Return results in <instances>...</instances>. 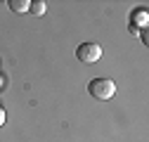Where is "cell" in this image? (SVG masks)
Masks as SVG:
<instances>
[{"label": "cell", "instance_id": "6da1fadb", "mask_svg": "<svg viewBox=\"0 0 149 142\" xmlns=\"http://www.w3.org/2000/svg\"><path fill=\"white\" fill-rule=\"evenodd\" d=\"M88 93L95 97V100H111L116 95V83L109 81V78H92L88 83Z\"/></svg>", "mask_w": 149, "mask_h": 142}, {"label": "cell", "instance_id": "277c9868", "mask_svg": "<svg viewBox=\"0 0 149 142\" xmlns=\"http://www.w3.org/2000/svg\"><path fill=\"white\" fill-rule=\"evenodd\" d=\"M10 10L12 12H17V14H22V12H29V7H31V3L29 0H10Z\"/></svg>", "mask_w": 149, "mask_h": 142}, {"label": "cell", "instance_id": "ba28073f", "mask_svg": "<svg viewBox=\"0 0 149 142\" xmlns=\"http://www.w3.org/2000/svg\"><path fill=\"white\" fill-rule=\"evenodd\" d=\"M0 81H3V78H0Z\"/></svg>", "mask_w": 149, "mask_h": 142}, {"label": "cell", "instance_id": "7a4b0ae2", "mask_svg": "<svg viewBox=\"0 0 149 142\" xmlns=\"http://www.w3.org/2000/svg\"><path fill=\"white\" fill-rule=\"evenodd\" d=\"M76 57H78V62H83V64H95V62H100V57H102V47H100L97 43H81V45L76 47Z\"/></svg>", "mask_w": 149, "mask_h": 142}, {"label": "cell", "instance_id": "3957f363", "mask_svg": "<svg viewBox=\"0 0 149 142\" xmlns=\"http://www.w3.org/2000/svg\"><path fill=\"white\" fill-rule=\"evenodd\" d=\"M130 22L144 29V26H147V22H149V14H147V10H144V7H140V10H133V12H130Z\"/></svg>", "mask_w": 149, "mask_h": 142}, {"label": "cell", "instance_id": "8992f818", "mask_svg": "<svg viewBox=\"0 0 149 142\" xmlns=\"http://www.w3.org/2000/svg\"><path fill=\"white\" fill-rule=\"evenodd\" d=\"M142 43H144V45L149 43V36H147V29H142Z\"/></svg>", "mask_w": 149, "mask_h": 142}, {"label": "cell", "instance_id": "52a82bcc", "mask_svg": "<svg viewBox=\"0 0 149 142\" xmlns=\"http://www.w3.org/2000/svg\"><path fill=\"white\" fill-rule=\"evenodd\" d=\"M3 123H5V111L0 109V126H3Z\"/></svg>", "mask_w": 149, "mask_h": 142}, {"label": "cell", "instance_id": "5b68a950", "mask_svg": "<svg viewBox=\"0 0 149 142\" xmlns=\"http://www.w3.org/2000/svg\"><path fill=\"white\" fill-rule=\"evenodd\" d=\"M45 10H47V5L43 3V0H36V3H31V7H29V12H31V14H36V17L45 14Z\"/></svg>", "mask_w": 149, "mask_h": 142}]
</instances>
